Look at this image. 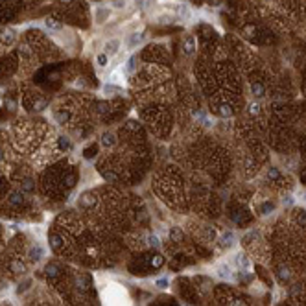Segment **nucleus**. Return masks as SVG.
Wrapping results in <instances>:
<instances>
[{"instance_id":"7ed1b4c3","label":"nucleus","mask_w":306,"mask_h":306,"mask_svg":"<svg viewBox=\"0 0 306 306\" xmlns=\"http://www.w3.org/2000/svg\"><path fill=\"white\" fill-rule=\"evenodd\" d=\"M105 61H107L105 55H100V58H98V63H100V65H105Z\"/></svg>"},{"instance_id":"f257e3e1","label":"nucleus","mask_w":306,"mask_h":306,"mask_svg":"<svg viewBox=\"0 0 306 306\" xmlns=\"http://www.w3.org/2000/svg\"><path fill=\"white\" fill-rule=\"evenodd\" d=\"M39 0H0V22L10 20L24 10L26 4H37Z\"/></svg>"},{"instance_id":"f03ea898","label":"nucleus","mask_w":306,"mask_h":306,"mask_svg":"<svg viewBox=\"0 0 306 306\" xmlns=\"http://www.w3.org/2000/svg\"><path fill=\"white\" fill-rule=\"evenodd\" d=\"M118 46H120V43H118V41H111V43L107 44L105 48H107V52L115 53V52H117V48H118Z\"/></svg>"}]
</instances>
